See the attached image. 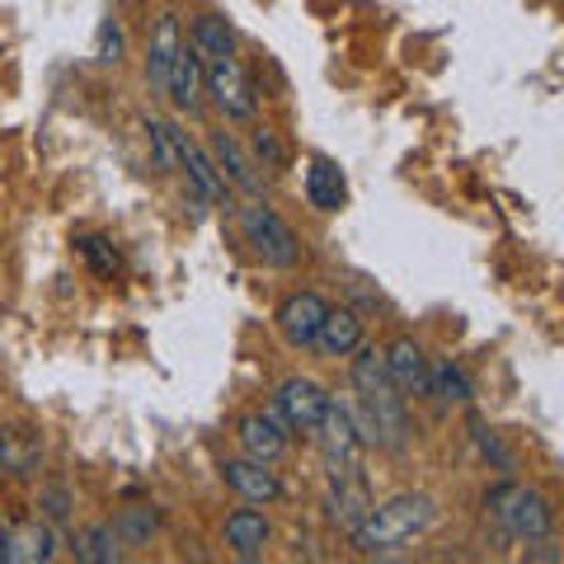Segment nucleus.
Here are the masks:
<instances>
[{"label":"nucleus","mask_w":564,"mask_h":564,"mask_svg":"<svg viewBox=\"0 0 564 564\" xmlns=\"http://www.w3.org/2000/svg\"><path fill=\"white\" fill-rule=\"evenodd\" d=\"M329 522L344 527V532H352L367 513H372V489H367L362 475H348V480H329Z\"/></svg>","instance_id":"16"},{"label":"nucleus","mask_w":564,"mask_h":564,"mask_svg":"<svg viewBox=\"0 0 564 564\" xmlns=\"http://www.w3.org/2000/svg\"><path fill=\"white\" fill-rule=\"evenodd\" d=\"M6 536H10V522H6V513H0V551H6Z\"/></svg>","instance_id":"32"},{"label":"nucleus","mask_w":564,"mask_h":564,"mask_svg":"<svg viewBox=\"0 0 564 564\" xmlns=\"http://www.w3.org/2000/svg\"><path fill=\"white\" fill-rule=\"evenodd\" d=\"M236 437H240V452L250 456V462H263V466L282 462V456H288V447H292V429L278 419V410H254V414H245L240 429H236Z\"/></svg>","instance_id":"8"},{"label":"nucleus","mask_w":564,"mask_h":564,"mask_svg":"<svg viewBox=\"0 0 564 564\" xmlns=\"http://www.w3.org/2000/svg\"><path fill=\"white\" fill-rule=\"evenodd\" d=\"M43 462V443L29 429H0V470L6 475H33Z\"/></svg>","instance_id":"22"},{"label":"nucleus","mask_w":564,"mask_h":564,"mask_svg":"<svg viewBox=\"0 0 564 564\" xmlns=\"http://www.w3.org/2000/svg\"><path fill=\"white\" fill-rule=\"evenodd\" d=\"M174 147H180V170H188V188L198 193L203 203H221L226 198V180L212 165V155L198 147V141H188V132L174 128Z\"/></svg>","instance_id":"13"},{"label":"nucleus","mask_w":564,"mask_h":564,"mask_svg":"<svg viewBox=\"0 0 564 564\" xmlns=\"http://www.w3.org/2000/svg\"><path fill=\"white\" fill-rule=\"evenodd\" d=\"M352 391H358V404L352 410V423H358L367 447H386V452H404L410 447V410H404L400 386L386 372V358L377 348L358 344V358H352Z\"/></svg>","instance_id":"1"},{"label":"nucleus","mask_w":564,"mask_h":564,"mask_svg":"<svg viewBox=\"0 0 564 564\" xmlns=\"http://www.w3.org/2000/svg\"><path fill=\"white\" fill-rule=\"evenodd\" d=\"M475 443H480V452H485L499 470H513V452H508V447L499 443V437H494V433L485 429V423H475Z\"/></svg>","instance_id":"31"},{"label":"nucleus","mask_w":564,"mask_h":564,"mask_svg":"<svg viewBox=\"0 0 564 564\" xmlns=\"http://www.w3.org/2000/svg\"><path fill=\"white\" fill-rule=\"evenodd\" d=\"M80 245V254L90 259V269L99 273V278H118V269H122V259H118V250L104 236H80L76 240Z\"/></svg>","instance_id":"28"},{"label":"nucleus","mask_w":564,"mask_h":564,"mask_svg":"<svg viewBox=\"0 0 564 564\" xmlns=\"http://www.w3.org/2000/svg\"><path fill=\"white\" fill-rule=\"evenodd\" d=\"M76 560L85 564H118L122 560V536L113 522H95L85 527V536L76 541Z\"/></svg>","instance_id":"23"},{"label":"nucleus","mask_w":564,"mask_h":564,"mask_svg":"<svg viewBox=\"0 0 564 564\" xmlns=\"http://www.w3.org/2000/svg\"><path fill=\"white\" fill-rule=\"evenodd\" d=\"M494 522L503 527L513 541H527L532 545L536 536H551L555 532V508L545 499L541 489H527V485H494L485 494Z\"/></svg>","instance_id":"3"},{"label":"nucleus","mask_w":564,"mask_h":564,"mask_svg":"<svg viewBox=\"0 0 564 564\" xmlns=\"http://www.w3.org/2000/svg\"><path fill=\"white\" fill-rule=\"evenodd\" d=\"M203 95H212V104L226 113V118H254L259 109V90H254V80L245 76V66L236 57H226V62H203Z\"/></svg>","instance_id":"6"},{"label":"nucleus","mask_w":564,"mask_h":564,"mask_svg":"<svg viewBox=\"0 0 564 564\" xmlns=\"http://www.w3.org/2000/svg\"><path fill=\"white\" fill-rule=\"evenodd\" d=\"M325 311L329 302L321 292H292L288 302L278 306V329H282V339H288L292 348H315V334H321V321H325Z\"/></svg>","instance_id":"9"},{"label":"nucleus","mask_w":564,"mask_h":564,"mask_svg":"<svg viewBox=\"0 0 564 564\" xmlns=\"http://www.w3.org/2000/svg\"><path fill=\"white\" fill-rule=\"evenodd\" d=\"M315 437H321V456H325L329 480H348V475H362V452H367V443H362L358 423H352V410H348L344 400L329 395Z\"/></svg>","instance_id":"4"},{"label":"nucleus","mask_w":564,"mask_h":564,"mask_svg":"<svg viewBox=\"0 0 564 564\" xmlns=\"http://www.w3.org/2000/svg\"><path fill=\"white\" fill-rule=\"evenodd\" d=\"M429 395H437L443 404H466L475 391L456 362H437V367H429Z\"/></svg>","instance_id":"24"},{"label":"nucleus","mask_w":564,"mask_h":564,"mask_svg":"<svg viewBox=\"0 0 564 564\" xmlns=\"http://www.w3.org/2000/svg\"><path fill=\"white\" fill-rule=\"evenodd\" d=\"M165 95L174 99V109H184V113H198V109H203V57H198V52H193L188 43L174 52Z\"/></svg>","instance_id":"15"},{"label":"nucleus","mask_w":564,"mask_h":564,"mask_svg":"<svg viewBox=\"0 0 564 564\" xmlns=\"http://www.w3.org/2000/svg\"><path fill=\"white\" fill-rule=\"evenodd\" d=\"M240 226H245V240H250L259 263H269V269H296V263H302V240H296V231L269 203L254 198L240 212Z\"/></svg>","instance_id":"5"},{"label":"nucleus","mask_w":564,"mask_h":564,"mask_svg":"<svg viewBox=\"0 0 564 564\" xmlns=\"http://www.w3.org/2000/svg\"><path fill=\"white\" fill-rule=\"evenodd\" d=\"M386 358V372H391V381L400 386V395H429V352H423L410 334L404 339H395L391 348L381 352Z\"/></svg>","instance_id":"12"},{"label":"nucleus","mask_w":564,"mask_h":564,"mask_svg":"<svg viewBox=\"0 0 564 564\" xmlns=\"http://www.w3.org/2000/svg\"><path fill=\"white\" fill-rule=\"evenodd\" d=\"M39 508L47 513V522H66L70 518V494H66V485H47L39 494Z\"/></svg>","instance_id":"30"},{"label":"nucleus","mask_w":564,"mask_h":564,"mask_svg":"<svg viewBox=\"0 0 564 564\" xmlns=\"http://www.w3.org/2000/svg\"><path fill=\"white\" fill-rule=\"evenodd\" d=\"M147 137H151V151H155V170H161V174H174V170H180V147H174V122L147 118Z\"/></svg>","instance_id":"25"},{"label":"nucleus","mask_w":564,"mask_h":564,"mask_svg":"<svg viewBox=\"0 0 564 564\" xmlns=\"http://www.w3.org/2000/svg\"><path fill=\"white\" fill-rule=\"evenodd\" d=\"M325 404H329L325 386L311 381V377H288L273 391V410H278V419L288 423L292 433H315V429H321Z\"/></svg>","instance_id":"7"},{"label":"nucleus","mask_w":564,"mask_h":564,"mask_svg":"<svg viewBox=\"0 0 564 564\" xmlns=\"http://www.w3.org/2000/svg\"><path fill=\"white\" fill-rule=\"evenodd\" d=\"M184 47L180 39V14H161V24H155L151 33V47H147V76L155 90H165V80H170V66H174V52Z\"/></svg>","instance_id":"21"},{"label":"nucleus","mask_w":564,"mask_h":564,"mask_svg":"<svg viewBox=\"0 0 564 564\" xmlns=\"http://www.w3.org/2000/svg\"><path fill=\"white\" fill-rule=\"evenodd\" d=\"M433 513L437 508L429 494H395V499H386V503H372V513L352 527L348 536L362 555H391L400 545H410L419 532H429Z\"/></svg>","instance_id":"2"},{"label":"nucleus","mask_w":564,"mask_h":564,"mask_svg":"<svg viewBox=\"0 0 564 564\" xmlns=\"http://www.w3.org/2000/svg\"><path fill=\"white\" fill-rule=\"evenodd\" d=\"M254 161L269 170V174H282V170H288V161H292L288 141H282L273 128H254Z\"/></svg>","instance_id":"27"},{"label":"nucleus","mask_w":564,"mask_h":564,"mask_svg":"<svg viewBox=\"0 0 564 564\" xmlns=\"http://www.w3.org/2000/svg\"><path fill=\"white\" fill-rule=\"evenodd\" d=\"M269 541H273V527L259 508H236V513L226 518V545H231L240 560H263Z\"/></svg>","instance_id":"17"},{"label":"nucleus","mask_w":564,"mask_h":564,"mask_svg":"<svg viewBox=\"0 0 564 564\" xmlns=\"http://www.w3.org/2000/svg\"><path fill=\"white\" fill-rule=\"evenodd\" d=\"M113 527H118L122 545H147L155 536V527H161V518H155L151 508H122Z\"/></svg>","instance_id":"26"},{"label":"nucleus","mask_w":564,"mask_h":564,"mask_svg":"<svg viewBox=\"0 0 564 564\" xmlns=\"http://www.w3.org/2000/svg\"><path fill=\"white\" fill-rule=\"evenodd\" d=\"M212 165H217V174L226 180V188H240V193H250V198H259L263 193V180H259V170L254 161L240 151V141L231 132H212Z\"/></svg>","instance_id":"10"},{"label":"nucleus","mask_w":564,"mask_h":564,"mask_svg":"<svg viewBox=\"0 0 564 564\" xmlns=\"http://www.w3.org/2000/svg\"><path fill=\"white\" fill-rule=\"evenodd\" d=\"M362 344V315L358 311H325V321H321V334H315V348L325 352V358H348V352H358Z\"/></svg>","instance_id":"19"},{"label":"nucleus","mask_w":564,"mask_h":564,"mask_svg":"<svg viewBox=\"0 0 564 564\" xmlns=\"http://www.w3.org/2000/svg\"><path fill=\"white\" fill-rule=\"evenodd\" d=\"M122 47H128V39H122V24L118 20H104L99 24V39H95V57L104 66H113V62H122Z\"/></svg>","instance_id":"29"},{"label":"nucleus","mask_w":564,"mask_h":564,"mask_svg":"<svg viewBox=\"0 0 564 564\" xmlns=\"http://www.w3.org/2000/svg\"><path fill=\"white\" fill-rule=\"evenodd\" d=\"M306 203L315 212H339L348 203V184H344V170L329 161V155H315L306 165Z\"/></svg>","instance_id":"18"},{"label":"nucleus","mask_w":564,"mask_h":564,"mask_svg":"<svg viewBox=\"0 0 564 564\" xmlns=\"http://www.w3.org/2000/svg\"><path fill=\"white\" fill-rule=\"evenodd\" d=\"M221 480L231 485L245 503H278L282 499V480L263 462H250V456L221 462Z\"/></svg>","instance_id":"11"},{"label":"nucleus","mask_w":564,"mask_h":564,"mask_svg":"<svg viewBox=\"0 0 564 564\" xmlns=\"http://www.w3.org/2000/svg\"><path fill=\"white\" fill-rule=\"evenodd\" d=\"M188 47L198 52L203 62H226L236 57V29L221 20V14H198L188 29Z\"/></svg>","instance_id":"20"},{"label":"nucleus","mask_w":564,"mask_h":564,"mask_svg":"<svg viewBox=\"0 0 564 564\" xmlns=\"http://www.w3.org/2000/svg\"><path fill=\"white\" fill-rule=\"evenodd\" d=\"M0 560H6V564H47V560H57V532H52V522L10 527Z\"/></svg>","instance_id":"14"}]
</instances>
